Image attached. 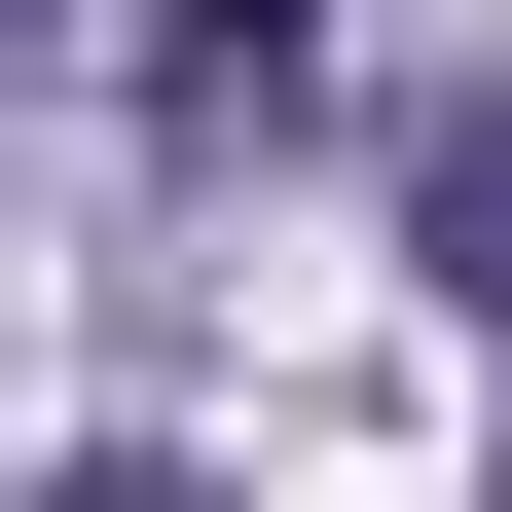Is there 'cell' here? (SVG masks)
<instances>
[{"instance_id":"cell-1","label":"cell","mask_w":512,"mask_h":512,"mask_svg":"<svg viewBox=\"0 0 512 512\" xmlns=\"http://www.w3.org/2000/svg\"><path fill=\"white\" fill-rule=\"evenodd\" d=\"M293 74H330V0H147V147H256Z\"/></svg>"},{"instance_id":"cell-2","label":"cell","mask_w":512,"mask_h":512,"mask_svg":"<svg viewBox=\"0 0 512 512\" xmlns=\"http://www.w3.org/2000/svg\"><path fill=\"white\" fill-rule=\"evenodd\" d=\"M403 256H439V293H476V330H512V74L439 110V147H403Z\"/></svg>"},{"instance_id":"cell-3","label":"cell","mask_w":512,"mask_h":512,"mask_svg":"<svg viewBox=\"0 0 512 512\" xmlns=\"http://www.w3.org/2000/svg\"><path fill=\"white\" fill-rule=\"evenodd\" d=\"M37 512H183V476H147V439H110V476H37Z\"/></svg>"}]
</instances>
